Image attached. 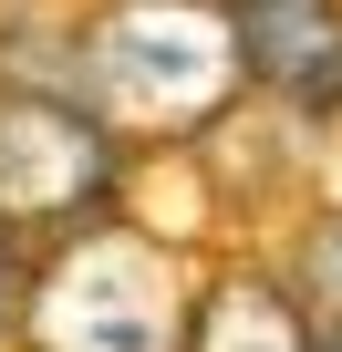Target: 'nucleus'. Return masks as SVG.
<instances>
[{
    "label": "nucleus",
    "mask_w": 342,
    "mask_h": 352,
    "mask_svg": "<svg viewBox=\"0 0 342 352\" xmlns=\"http://www.w3.org/2000/svg\"><path fill=\"white\" fill-rule=\"evenodd\" d=\"M301 290L342 321V218H332V228H311V249H301Z\"/></svg>",
    "instance_id": "nucleus-6"
},
{
    "label": "nucleus",
    "mask_w": 342,
    "mask_h": 352,
    "mask_svg": "<svg viewBox=\"0 0 342 352\" xmlns=\"http://www.w3.org/2000/svg\"><path fill=\"white\" fill-rule=\"evenodd\" d=\"M94 94L125 124H197L239 94V42L208 0H114L94 21Z\"/></svg>",
    "instance_id": "nucleus-1"
},
{
    "label": "nucleus",
    "mask_w": 342,
    "mask_h": 352,
    "mask_svg": "<svg viewBox=\"0 0 342 352\" xmlns=\"http://www.w3.org/2000/svg\"><path fill=\"white\" fill-rule=\"evenodd\" d=\"M114 135L83 104L52 94H0V228H63L104 197Z\"/></svg>",
    "instance_id": "nucleus-3"
},
{
    "label": "nucleus",
    "mask_w": 342,
    "mask_h": 352,
    "mask_svg": "<svg viewBox=\"0 0 342 352\" xmlns=\"http://www.w3.org/2000/svg\"><path fill=\"white\" fill-rule=\"evenodd\" d=\"M228 42H239V73H259L280 104H342V21L332 0H239L228 11Z\"/></svg>",
    "instance_id": "nucleus-4"
},
{
    "label": "nucleus",
    "mask_w": 342,
    "mask_h": 352,
    "mask_svg": "<svg viewBox=\"0 0 342 352\" xmlns=\"http://www.w3.org/2000/svg\"><path fill=\"white\" fill-rule=\"evenodd\" d=\"M311 352H342V331H332V342H311Z\"/></svg>",
    "instance_id": "nucleus-8"
},
{
    "label": "nucleus",
    "mask_w": 342,
    "mask_h": 352,
    "mask_svg": "<svg viewBox=\"0 0 342 352\" xmlns=\"http://www.w3.org/2000/svg\"><path fill=\"white\" fill-rule=\"evenodd\" d=\"M187 352H311L301 290H280L270 270H218L187 311Z\"/></svg>",
    "instance_id": "nucleus-5"
},
{
    "label": "nucleus",
    "mask_w": 342,
    "mask_h": 352,
    "mask_svg": "<svg viewBox=\"0 0 342 352\" xmlns=\"http://www.w3.org/2000/svg\"><path fill=\"white\" fill-rule=\"evenodd\" d=\"M32 331H42V352H166L177 300H166L156 249L145 239H83L73 259L42 270Z\"/></svg>",
    "instance_id": "nucleus-2"
},
{
    "label": "nucleus",
    "mask_w": 342,
    "mask_h": 352,
    "mask_svg": "<svg viewBox=\"0 0 342 352\" xmlns=\"http://www.w3.org/2000/svg\"><path fill=\"white\" fill-rule=\"evenodd\" d=\"M21 311V259H11V228H0V321Z\"/></svg>",
    "instance_id": "nucleus-7"
}]
</instances>
